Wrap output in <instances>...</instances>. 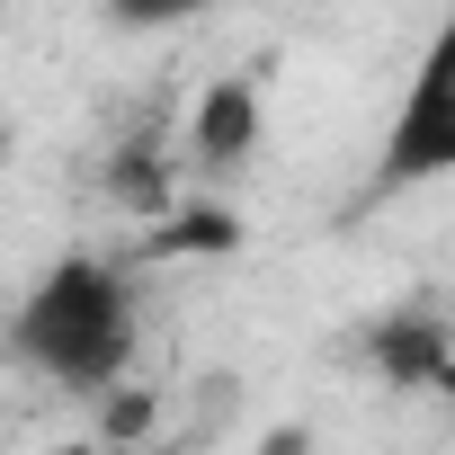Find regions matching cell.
Wrapping results in <instances>:
<instances>
[{"mask_svg": "<svg viewBox=\"0 0 455 455\" xmlns=\"http://www.w3.org/2000/svg\"><path fill=\"white\" fill-rule=\"evenodd\" d=\"M0 348H10L28 375H45L54 393L99 402L108 384H125V375H134V348H143L134 259L63 251V259L19 295V313H0Z\"/></svg>", "mask_w": 455, "mask_h": 455, "instance_id": "1", "label": "cell"}, {"mask_svg": "<svg viewBox=\"0 0 455 455\" xmlns=\"http://www.w3.org/2000/svg\"><path fill=\"white\" fill-rule=\"evenodd\" d=\"M428 179H455V19H437V36L419 45V72L375 152V188H428Z\"/></svg>", "mask_w": 455, "mask_h": 455, "instance_id": "2", "label": "cell"}, {"mask_svg": "<svg viewBox=\"0 0 455 455\" xmlns=\"http://www.w3.org/2000/svg\"><path fill=\"white\" fill-rule=\"evenodd\" d=\"M259 125H268L259 81L223 72V81H205V90H196V116H188V161H196L205 179H233V170L259 152Z\"/></svg>", "mask_w": 455, "mask_h": 455, "instance_id": "3", "label": "cell"}, {"mask_svg": "<svg viewBox=\"0 0 455 455\" xmlns=\"http://www.w3.org/2000/svg\"><path fill=\"white\" fill-rule=\"evenodd\" d=\"M366 357H375V375H384L393 393H437V375H446V357H455V331H446L437 313H384V322L366 331Z\"/></svg>", "mask_w": 455, "mask_h": 455, "instance_id": "4", "label": "cell"}, {"mask_svg": "<svg viewBox=\"0 0 455 455\" xmlns=\"http://www.w3.org/2000/svg\"><path fill=\"white\" fill-rule=\"evenodd\" d=\"M223 251H242V214L196 205V196H170L161 205V233L143 242V259H223Z\"/></svg>", "mask_w": 455, "mask_h": 455, "instance_id": "5", "label": "cell"}, {"mask_svg": "<svg viewBox=\"0 0 455 455\" xmlns=\"http://www.w3.org/2000/svg\"><path fill=\"white\" fill-rule=\"evenodd\" d=\"M99 402H108V411H99V437H108V446L152 437V419H161V393H152V384H108Z\"/></svg>", "mask_w": 455, "mask_h": 455, "instance_id": "6", "label": "cell"}, {"mask_svg": "<svg viewBox=\"0 0 455 455\" xmlns=\"http://www.w3.org/2000/svg\"><path fill=\"white\" fill-rule=\"evenodd\" d=\"M99 10L134 36H161V28H188V19H214L223 0H99Z\"/></svg>", "mask_w": 455, "mask_h": 455, "instance_id": "7", "label": "cell"}, {"mask_svg": "<svg viewBox=\"0 0 455 455\" xmlns=\"http://www.w3.org/2000/svg\"><path fill=\"white\" fill-rule=\"evenodd\" d=\"M54 455H99V446H54Z\"/></svg>", "mask_w": 455, "mask_h": 455, "instance_id": "8", "label": "cell"}]
</instances>
